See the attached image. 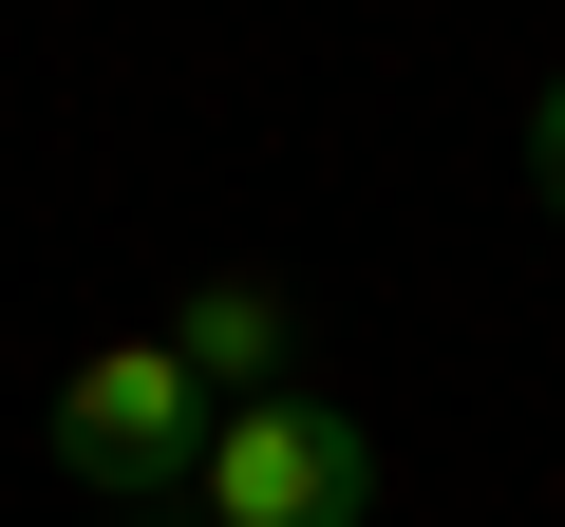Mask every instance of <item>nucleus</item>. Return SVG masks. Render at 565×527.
I'll return each instance as SVG.
<instances>
[{
    "label": "nucleus",
    "instance_id": "1",
    "mask_svg": "<svg viewBox=\"0 0 565 527\" xmlns=\"http://www.w3.org/2000/svg\"><path fill=\"white\" fill-rule=\"evenodd\" d=\"M39 452H57L95 508H189V471H207V377L170 358V321H151V340H95V358L57 377V415H39Z\"/></svg>",
    "mask_w": 565,
    "mask_h": 527
},
{
    "label": "nucleus",
    "instance_id": "2",
    "mask_svg": "<svg viewBox=\"0 0 565 527\" xmlns=\"http://www.w3.org/2000/svg\"><path fill=\"white\" fill-rule=\"evenodd\" d=\"M189 508L207 527H377V433L340 396H245V415H207Z\"/></svg>",
    "mask_w": 565,
    "mask_h": 527
},
{
    "label": "nucleus",
    "instance_id": "3",
    "mask_svg": "<svg viewBox=\"0 0 565 527\" xmlns=\"http://www.w3.org/2000/svg\"><path fill=\"white\" fill-rule=\"evenodd\" d=\"M282 340H302V302H282L264 264H226V283H189V321H170V358L207 377V415H245V396H282Z\"/></svg>",
    "mask_w": 565,
    "mask_h": 527
},
{
    "label": "nucleus",
    "instance_id": "4",
    "mask_svg": "<svg viewBox=\"0 0 565 527\" xmlns=\"http://www.w3.org/2000/svg\"><path fill=\"white\" fill-rule=\"evenodd\" d=\"M527 170H546V207H565V76L527 95Z\"/></svg>",
    "mask_w": 565,
    "mask_h": 527
}]
</instances>
